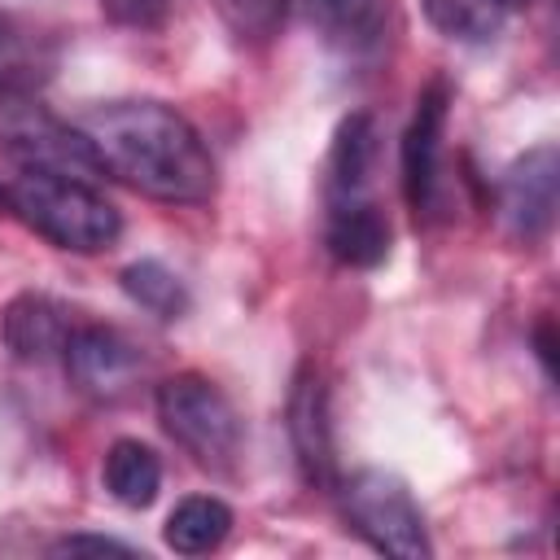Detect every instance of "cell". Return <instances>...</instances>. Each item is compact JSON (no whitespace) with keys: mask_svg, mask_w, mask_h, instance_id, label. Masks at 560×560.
Instances as JSON below:
<instances>
[{"mask_svg":"<svg viewBox=\"0 0 560 560\" xmlns=\"http://www.w3.org/2000/svg\"><path fill=\"white\" fill-rule=\"evenodd\" d=\"M101 171L136 192L171 206H201L214 197V158L201 131L162 101H105L79 118Z\"/></svg>","mask_w":560,"mask_h":560,"instance_id":"cell-1","label":"cell"},{"mask_svg":"<svg viewBox=\"0 0 560 560\" xmlns=\"http://www.w3.org/2000/svg\"><path fill=\"white\" fill-rule=\"evenodd\" d=\"M13 214L70 254H101L122 236L118 206L92 188V179L61 175V171H22L9 184Z\"/></svg>","mask_w":560,"mask_h":560,"instance_id":"cell-2","label":"cell"},{"mask_svg":"<svg viewBox=\"0 0 560 560\" xmlns=\"http://www.w3.org/2000/svg\"><path fill=\"white\" fill-rule=\"evenodd\" d=\"M158 420L192 455L197 468H206V472H232L236 468L245 433H241L236 407L228 402V394L214 381H206L197 372L171 376L158 389Z\"/></svg>","mask_w":560,"mask_h":560,"instance_id":"cell-3","label":"cell"},{"mask_svg":"<svg viewBox=\"0 0 560 560\" xmlns=\"http://www.w3.org/2000/svg\"><path fill=\"white\" fill-rule=\"evenodd\" d=\"M341 512L346 525L376 551L402 556V560H429L433 542L424 529V512L411 499L407 481L381 468H363L341 481Z\"/></svg>","mask_w":560,"mask_h":560,"instance_id":"cell-4","label":"cell"},{"mask_svg":"<svg viewBox=\"0 0 560 560\" xmlns=\"http://www.w3.org/2000/svg\"><path fill=\"white\" fill-rule=\"evenodd\" d=\"M0 144L22 171H61V175H79V179L101 175V158H96L92 140L79 131V122L70 127L31 105L0 122Z\"/></svg>","mask_w":560,"mask_h":560,"instance_id":"cell-5","label":"cell"},{"mask_svg":"<svg viewBox=\"0 0 560 560\" xmlns=\"http://www.w3.org/2000/svg\"><path fill=\"white\" fill-rule=\"evenodd\" d=\"M451 88L433 79L411 114V127L402 136V192L416 219L438 214V184H442V131H446Z\"/></svg>","mask_w":560,"mask_h":560,"instance_id":"cell-6","label":"cell"},{"mask_svg":"<svg viewBox=\"0 0 560 560\" xmlns=\"http://www.w3.org/2000/svg\"><path fill=\"white\" fill-rule=\"evenodd\" d=\"M556 188H560V158L556 144H538L516 158L499 184V210L516 241L534 245L556 223Z\"/></svg>","mask_w":560,"mask_h":560,"instance_id":"cell-7","label":"cell"},{"mask_svg":"<svg viewBox=\"0 0 560 560\" xmlns=\"http://www.w3.org/2000/svg\"><path fill=\"white\" fill-rule=\"evenodd\" d=\"M66 372L70 381L92 398H118L140 376V350L131 337H122L109 324H79L66 337Z\"/></svg>","mask_w":560,"mask_h":560,"instance_id":"cell-8","label":"cell"},{"mask_svg":"<svg viewBox=\"0 0 560 560\" xmlns=\"http://www.w3.org/2000/svg\"><path fill=\"white\" fill-rule=\"evenodd\" d=\"M289 442L298 468L311 486L337 481V446H332V411H328V381L315 363H302L289 389Z\"/></svg>","mask_w":560,"mask_h":560,"instance_id":"cell-9","label":"cell"},{"mask_svg":"<svg viewBox=\"0 0 560 560\" xmlns=\"http://www.w3.org/2000/svg\"><path fill=\"white\" fill-rule=\"evenodd\" d=\"M57 61H61V44L52 31L0 9V101L35 96L57 74Z\"/></svg>","mask_w":560,"mask_h":560,"instance_id":"cell-10","label":"cell"},{"mask_svg":"<svg viewBox=\"0 0 560 560\" xmlns=\"http://www.w3.org/2000/svg\"><path fill=\"white\" fill-rule=\"evenodd\" d=\"M389 214L376 197L324 201V245L346 267H376L389 254Z\"/></svg>","mask_w":560,"mask_h":560,"instance_id":"cell-11","label":"cell"},{"mask_svg":"<svg viewBox=\"0 0 560 560\" xmlns=\"http://www.w3.org/2000/svg\"><path fill=\"white\" fill-rule=\"evenodd\" d=\"M302 13L341 57H372L389 31V0H302Z\"/></svg>","mask_w":560,"mask_h":560,"instance_id":"cell-12","label":"cell"},{"mask_svg":"<svg viewBox=\"0 0 560 560\" xmlns=\"http://www.w3.org/2000/svg\"><path fill=\"white\" fill-rule=\"evenodd\" d=\"M381 153V127L372 114H350L341 118L332 149H328V179H324V201H359L372 197V171Z\"/></svg>","mask_w":560,"mask_h":560,"instance_id":"cell-13","label":"cell"},{"mask_svg":"<svg viewBox=\"0 0 560 560\" xmlns=\"http://www.w3.org/2000/svg\"><path fill=\"white\" fill-rule=\"evenodd\" d=\"M70 315L61 302H52L48 293H18L4 306V346L22 359V363H48L66 350L70 337Z\"/></svg>","mask_w":560,"mask_h":560,"instance_id":"cell-14","label":"cell"},{"mask_svg":"<svg viewBox=\"0 0 560 560\" xmlns=\"http://www.w3.org/2000/svg\"><path fill=\"white\" fill-rule=\"evenodd\" d=\"M101 477H105V490H109L114 503H122V508H149L158 499V486H162V459L140 438H118L105 451Z\"/></svg>","mask_w":560,"mask_h":560,"instance_id":"cell-15","label":"cell"},{"mask_svg":"<svg viewBox=\"0 0 560 560\" xmlns=\"http://www.w3.org/2000/svg\"><path fill=\"white\" fill-rule=\"evenodd\" d=\"M166 547L179 556H206L214 547H223V538L232 534V508L223 499L210 494H192L184 503H175V512L166 516Z\"/></svg>","mask_w":560,"mask_h":560,"instance_id":"cell-16","label":"cell"},{"mask_svg":"<svg viewBox=\"0 0 560 560\" xmlns=\"http://www.w3.org/2000/svg\"><path fill=\"white\" fill-rule=\"evenodd\" d=\"M122 293L140 306V311H149V315H158L162 324H175V319H184L188 315V306H192V293H188V284L166 267V262H158V258H140V262H127L122 267Z\"/></svg>","mask_w":560,"mask_h":560,"instance_id":"cell-17","label":"cell"},{"mask_svg":"<svg viewBox=\"0 0 560 560\" xmlns=\"http://www.w3.org/2000/svg\"><path fill=\"white\" fill-rule=\"evenodd\" d=\"M420 4L438 35H446L455 44H481V39L499 35V26L508 22L516 0H420Z\"/></svg>","mask_w":560,"mask_h":560,"instance_id":"cell-18","label":"cell"},{"mask_svg":"<svg viewBox=\"0 0 560 560\" xmlns=\"http://www.w3.org/2000/svg\"><path fill=\"white\" fill-rule=\"evenodd\" d=\"M210 4L223 18V26L245 44L271 39L276 26L284 22V9H289V0H210Z\"/></svg>","mask_w":560,"mask_h":560,"instance_id":"cell-19","label":"cell"},{"mask_svg":"<svg viewBox=\"0 0 560 560\" xmlns=\"http://www.w3.org/2000/svg\"><path fill=\"white\" fill-rule=\"evenodd\" d=\"M96 4L109 22L131 26V31H158L175 9V0H96Z\"/></svg>","mask_w":560,"mask_h":560,"instance_id":"cell-20","label":"cell"},{"mask_svg":"<svg viewBox=\"0 0 560 560\" xmlns=\"http://www.w3.org/2000/svg\"><path fill=\"white\" fill-rule=\"evenodd\" d=\"M79 551H114V556H131L127 542L118 538H101V534H66L52 542V556H79Z\"/></svg>","mask_w":560,"mask_h":560,"instance_id":"cell-21","label":"cell"},{"mask_svg":"<svg viewBox=\"0 0 560 560\" xmlns=\"http://www.w3.org/2000/svg\"><path fill=\"white\" fill-rule=\"evenodd\" d=\"M534 341H538V359H542V368H547V376H551V372H556V359H551V319L538 324Z\"/></svg>","mask_w":560,"mask_h":560,"instance_id":"cell-22","label":"cell"},{"mask_svg":"<svg viewBox=\"0 0 560 560\" xmlns=\"http://www.w3.org/2000/svg\"><path fill=\"white\" fill-rule=\"evenodd\" d=\"M0 206H9V184H0Z\"/></svg>","mask_w":560,"mask_h":560,"instance_id":"cell-23","label":"cell"},{"mask_svg":"<svg viewBox=\"0 0 560 560\" xmlns=\"http://www.w3.org/2000/svg\"><path fill=\"white\" fill-rule=\"evenodd\" d=\"M516 4H521V0H516ZM525 4H529V0H525Z\"/></svg>","mask_w":560,"mask_h":560,"instance_id":"cell-24","label":"cell"}]
</instances>
